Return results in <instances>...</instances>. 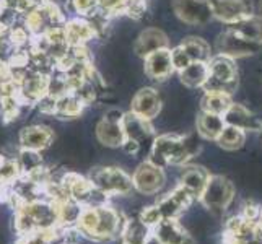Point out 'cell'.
<instances>
[{
    "label": "cell",
    "mask_w": 262,
    "mask_h": 244,
    "mask_svg": "<svg viewBox=\"0 0 262 244\" xmlns=\"http://www.w3.org/2000/svg\"><path fill=\"white\" fill-rule=\"evenodd\" d=\"M127 218L122 212L114 209L110 204L103 205H85L80 220L75 227L82 236L95 242H110L122 238Z\"/></svg>",
    "instance_id": "1"
},
{
    "label": "cell",
    "mask_w": 262,
    "mask_h": 244,
    "mask_svg": "<svg viewBox=\"0 0 262 244\" xmlns=\"http://www.w3.org/2000/svg\"><path fill=\"white\" fill-rule=\"evenodd\" d=\"M201 151V143L194 135H176L165 134L155 137L148 153V161L160 168L179 166L194 158Z\"/></svg>",
    "instance_id": "2"
},
{
    "label": "cell",
    "mask_w": 262,
    "mask_h": 244,
    "mask_svg": "<svg viewBox=\"0 0 262 244\" xmlns=\"http://www.w3.org/2000/svg\"><path fill=\"white\" fill-rule=\"evenodd\" d=\"M238 88V69L236 60L215 54L209 60V80H207L204 92H227L233 95Z\"/></svg>",
    "instance_id": "3"
},
{
    "label": "cell",
    "mask_w": 262,
    "mask_h": 244,
    "mask_svg": "<svg viewBox=\"0 0 262 244\" xmlns=\"http://www.w3.org/2000/svg\"><path fill=\"white\" fill-rule=\"evenodd\" d=\"M88 178L107 197L129 195L134 189L132 176L117 166H96L90 171Z\"/></svg>",
    "instance_id": "4"
},
{
    "label": "cell",
    "mask_w": 262,
    "mask_h": 244,
    "mask_svg": "<svg viewBox=\"0 0 262 244\" xmlns=\"http://www.w3.org/2000/svg\"><path fill=\"white\" fill-rule=\"evenodd\" d=\"M222 241L223 244H262V227L259 220L236 215L225 225Z\"/></svg>",
    "instance_id": "5"
},
{
    "label": "cell",
    "mask_w": 262,
    "mask_h": 244,
    "mask_svg": "<svg viewBox=\"0 0 262 244\" xmlns=\"http://www.w3.org/2000/svg\"><path fill=\"white\" fill-rule=\"evenodd\" d=\"M233 197H234V186L231 181L225 176L215 174L210 176L209 183H207L199 201L210 212L222 213L230 207V204L233 202Z\"/></svg>",
    "instance_id": "6"
},
{
    "label": "cell",
    "mask_w": 262,
    "mask_h": 244,
    "mask_svg": "<svg viewBox=\"0 0 262 244\" xmlns=\"http://www.w3.org/2000/svg\"><path fill=\"white\" fill-rule=\"evenodd\" d=\"M215 49H216V54L228 56L236 60L241 57L254 56V54H257L262 49V44L249 41L246 38H243L236 31H233L231 28H227L223 33L216 36Z\"/></svg>",
    "instance_id": "7"
},
{
    "label": "cell",
    "mask_w": 262,
    "mask_h": 244,
    "mask_svg": "<svg viewBox=\"0 0 262 244\" xmlns=\"http://www.w3.org/2000/svg\"><path fill=\"white\" fill-rule=\"evenodd\" d=\"M171 5L179 20L191 26H204L215 18L212 0H173Z\"/></svg>",
    "instance_id": "8"
},
{
    "label": "cell",
    "mask_w": 262,
    "mask_h": 244,
    "mask_svg": "<svg viewBox=\"0 0 262 244\" xmlns=\"http://www.w3.org/2000/svg\"><path fill=\"white\" fill-rule=\"evenodd\" d=\"M165 181L166 176L163 168L157 166L155 163H151L148 160L139 165V168L132 174L134 189L143 195H155L165 186Z\"/></svg>",
    "instance_id": "9"
},
{
    "label": "cell",
    "mask_w": 262,
    "mask_h": 244,
    "mask_svg": "<svg viewBox=\"0 0 262 244\" xmlns=\"http://www.w3.org/2000/svg\"><path fill=\"white\" fill-rule=\"evenodd\" d=\"M56 134L44 124H28L23 125L18 132V145L21 148H30L36 151H46L54 145Z\"/></svg>",
    "instance_id": "10"
},
{
    "label": "cell",
    "mask_w": 262,
    "mask_h": 244,
    "mask_svg": "<svg viewBox=\"0 0 262 244\" xmlns=\"http://www.w3.org/2000/svg\"><path fill=\"white\" fill-rule=\"evenodd\" d=\"M212 5L215 18L227 26L254 15V8L249 0H212Z\"/></svg>",
    "instance_id": "11"
},
{
    "label": "cell",
    "mask_w": 262,
    "mask_h": 244,
    "mask_svg": "<svg viewBox=\"0 0 262 244\" xmlns=\"http://www.w3.org/2000/svg\"><path fill=\"white\" fill-rule=\"evenodd\" d=\"M192 201H194V195L189 192L187 189L178 184L173 191L160 198L157 207L161 212V216H163V218H176L178 220L179 216L191 207Z\"/></svg>",
    "instance_id": "12"
},
{
    "label": "cell",
    "mask_w": 262,
    "mask_h": 244,
    "mask_svg": "<svg viewBox=\"0 0 262 244\" xmlns=\"http://www.w3.org/2000/svg\"><path fill=\"white\" fill-rule=\"evenodd\" d=\"M143 70H145V75L151 80L163 81L169 78L176 72L173 65V57H171V49L165 48L148 54L143 59Z\"/></svg>",
    "instance_id": "13"
},
{
    "label": "cell",
    "mask_w": 262,
    "mask_h": 244,
    "mask_svg": "<svg viewBox=\"0 0 262 244\" xmlns=\"http://www.w3.org/2000/svg\"><path fill=\"white\" fill-rule=\"evenodd\" d=\"M122 129H124V134H125V139L135 140L140 147L145 145V143H148L150 148H151L153 140H155V132H153L151 121L143 119V117L129 111V113L124 114Z\"/></svg>",
    "instance_id": "14"
},
{
    "label": "cell",
    "mask_w": 262,
    "mask_h": 244,
    "mask_svg": "<svg viewBox=\"0 0 262 244\" xmlns=\"http://www.w3.org/2000/svg\"><path fill=\"white\" fill-rule=\"evenodd\" d=\"M130 111L147 121H153L161 111V98L157 90L142 88L132 98Z\"/></svg>",
    "instance_id": "15"
},
{
    "label": "cell",
    "mask_w": 262,
    "mask_h": 244,
    "mask_svg": "<svg viewBox=\"0 0 262 244\" xmlns=\"http://www.w3.org/2000/svg\"><path fill=\"white\" fill-rule=\"evenodd\" d=\"M66 34H67V42L70 46H86L90 41L96 39L99 36L95 25L83 16L67 20Z\"/></svg>",
    "instance_id": "16"
},
{
    "label": "cell",
    "mask_w": 262,
    "mask_h": 244,
    "mask_svg": "<svg viewBox=\"0 0 262 244\" xmlns=\"http://www.w3.org/2000/svg\"><path fill=\"white\" fill-rule=\"evenodd\" d=\"M151 231L163 244H195L176 218H163Z\"/></svg>",
    "instance_id": "17"
},
{
    "label": "cell",
    "mask_w": 262,
    "mask_h": 244,
    "mask_svg": "<svg viewBox=\"0 0 262 244\" xmlns=\"http://www.w3.org/2000/svg\"><path fill=\"white\" fill-rule=\"evenodd\" d=\"M169 48V41H168V36L163 30L160 28H147L143 30L137 41L134 44V51L137 54L139 57L145 59L148 54L155 52L158 49H165Z\"/></svg>",
    "instance_id": "18"
},
{
    "label": "cell",
    "mask_w": 262,
    "mask_h": 244,
    "mask_svg": "<svg viewBox=\"0 0 262 244\" xmlns=\"http://www.w3.org/2000/svg\"><path fill=\"white\" fill-rule=\"evenodd\" d=\"M223 119L227 125H233L245 132H259L262 122L257 117L252 114L246 106H243L239 103H234L230 106V109L223 114Z\"/></svg>",
    "instance_id": "19"
},
{
    "label": "cell",
    "mask_w": 262,
    "mask_h": 244,
    "mask_svg": "<svg viewBox=\"0 0 262 244\" xmlns=\"http://www.w3.org/2000/svg\"><path fill=\"white\" fill-rule=\"evenodd\" d=\"M96 139L101 145L107 148H122L125 142V134L122 129V122H116L103 117L96 124Z\"/></svg>",
    "instance_id": "20"
},
{
    "label": "cell",
    "mask_w": 262,
    "mask_h": 244,
    "mask_svg": "<svg viewBox=\"0 0 262 244\" xmlns=\"http://www.w3.org/2000/svg\"><path fill=\"white\" fill-rule=\"evenodd\" d=\"M210 176L212 174L202 166H186L179 176V186L187 189L194 195V198H201Z\"/></svg>",
    "instance_id": "21"
},
{
    "label": "cell",
    "mask_w": 262,
    "mask_h": 244,
    "mask_svg": "<svg viewBox=\"0 0 262 244\" xmlns=\"http://www.w3.org/2000/svg\"><path fill=\"white\" fill-rule=\"evenodd\" d=\"M225 119L220 114H212V113H205L202 111L197 117V134L199 137H202L205 140H213L220 137V134L225 129Z\"/></svg>",
    "instance_id": "22"
},
{
    "label": "cell",
    "mask_w": 262,
    "mask_h": 244,
    "mask_svg": "<svg viewBox=\"0 0 262 244\" xmlns=\"http://www.w3.org/2000/svg\"><path fill=\"white\" fill-rule=\"evenodd\" d=\"M181 83L187 88H204L209 80V62H191L184 70L178 72Z\"/></svg>",
    "instance_id": "23"
},
{
    "label": "cell",
    "mask_w": 262,
    "mask_h": 244,
    "mask_svg": "<svg viewBox=\"0 0 262 244\" xmlns=\"http://www.w3.org/2000/svg\"><path fill=\"white\" fill-rule=\"evenodd\" d=\"M233 104L231 95L227 92H204L201 107L205 113L220 114L223 116Z\"/></svg>",
    "instance_id": "24"
},
{
    "label": "cell",
    "mask_w": 262,
    "mask_h": 244,
    "mask_svg": "<svg viewBox=\"0 0 262 244\" xmlns=\"http://www.w3.org/2000/svg\"><path fill=\"white\" fill-rule=\"evenodd\" d=\"M179 46L186 51V54L192 62H195V60L209 62L213 56L210 44L202 38H197V36H187V38L181 41Z\"/></svg>",
    "instance_id": "25"
},
{
    "label": "cell",
    "mask_w": 262,
    "mask_h": 244,
    "mask_svg": "<svg viewBox=\"0 0 262 244\" xmlns=\"http://www.w3.org/2000/svg\"><path fill=\"white\" fill-rule=\"evenodd\" d=\"M227 28H231L233 31H236L243 38H246L249 41L262 44V18L256 13L238 23L227 26Z\"/></svg>",
    "instance_id": "26"
},
{
    "label": "cell",
    "mask_w": 262,
    "mask_h": 244,
    "mask_svg": "<svg viewBox=\"0 0 262 244\" xmlns=\"http://www.w3.org/2000/svg\"><path fill=\"white\" fill-rule=\"evenodd\" d=\"M86 104L75 93H69L57 99V114L59 119H75L83 114Z\"/></svg>",
    "instance_id": "27"
},
{
    "label": "cell",
    "mask_w": 262,
    "mask_h": 244,
    "mask_svg": "<svg viewBox=\"0 0 262 244\" xmlns=\"http://www.w3.org/2000/svg\"><path fill=\"white\" fill-rule=\"evenodd\" d=\"M83 207L75 198H66L57 204V212H59V225L60 227H75L80 220V215L83 212Z\"/></svg>",
    "instance_id": "28"
},
{
    "label": "cell",
    "mask_w": 262,
    "mask_h": 244,
    "mask_svg": "<svg viewBox=\"0 0 262 244\" xmlns=\"http://www.w3.org/2000/svg\"><path fill=\"white\" fill-rule=\"evenodd\" d=\"M16 161L20 165L21 174H33L36 171H39L44 168V158H42V151H36L30 148H21L16 153Z\"/></svg>",
    "instance_id": "29"
},
{
    "label": "cell",
    "mask_w": 262,
    "mask_h": 244,
    "mask_svg": "<svg viewBox=\"0 0 262 244\" xmlns=\"http://www.w3.org/2000/svg\"><path fill=\"white\" fill-rule=\"evenodd\" d=\"M245 142H246V132L238 127H233V125H225L220 137L216 139L219 147L227 151L239 150L243 145H245Z\"/></svg>",
    "instance_id": "30"
},
{
    "label": "cell",
    "mask_w": 262,
    "mask_h": 244,
    "mask_svg": "<svg viewBox=\"0 0 262 244\" xmlns=\"http://www.w3.org/2000/svg\"><path fill=\"white\" fill-rule=\"evenodd\" d=\"M151 234V228L147 227L140 218L129 220L125 223V228L122 233V241L129 244H143L145 239Z\"/></svg>",
    "instance_id": "31"
},
{
    "label": "cell",
    "mask_w": 262,
    "mask_h": 244,
    "mask_svg": "<svg viewBox=\"0 0 262 244\" xmlns=\"http://www.w3.org/2000/svg\"><path fill=\"white\" fill-rule=\"evenodd\" d=\"M70 7L77 16L90 18L99 8V0H70Z\"/></svg>",
    "instance_id": "32"
},
{
    "label": "cell",
    "mask_w": 262,
    "mask_h": 244,
    "mask_svg": "<svg viewBox=\"0 0 262 244\" xmlns=\"http://www.w3.org/2000/svg\"><path fill=\"white\" fill-rule=\"evenodd\" d=\"M129 0H99V8L106 12L110 16L125 15Z\"/></svg>",
    "instance_id": "33"
},
{
    "label": "cell",
    "mask_w": 262,
    "mask_h": 244,
    "mask_svg": "<svg viewBox=\"0 0 262 244\" xmlns=\"http://www.w3.org/2000/svg\"><path fill=\"white\" fill-rule=\"evenodd\" d=\"M139 218L147 225V227H150L151 230L157 227V225L163 220V216H161V212L158 210L157 205H151V207H147V209H143L140 212V216Z\"/></svg>",
    "instance_id": "34"
},
{
    "label": "cell",
    "mask_w": 262,
    "mask_h": 244,
    "mask_svg": "<svg viewBox=\"0 0 262 244\" xmlns=\"http://www.w3.org/2000/svg\"><path fill=\"white\" fill-rule=\"evenodd\" d=\"M171 57H173V65H174L176 72L184 70L192 62L191 59H189L187 54H186V51L181 46H176V48L171 49Z\"/></svg>",
    "instance_id": "35"
},
{
    "label": "cell",
    "mask_w": 262,
    "mask_h": 244,
    "mask_svg": "<svg viewBox=\"0 0 262 244\" xmlns=\"http://www.w3.org/2000/svg\"><path fill=\"white\" fill-rule=\"evenodd\" d=\"M122 150L127 153V155H137V153L142 150V147L139 145L135 140H129V139H125L124 142V145H122Z\"/></svg>",
    "instance_id": "36"
},
{
    "label": "cell",
    "mask_w": 262,
    "mask_h": 244,
    "mask_svg": "<svg viewBox=\"0 0 262 244\" xmlns=\"http://www.w3.org/2000/svg\"><path fill=\"white\" fill-rule=\"evenodd\" d=\"M143 244H163V242H161V241L155 236V234H153V231H151V234L145 239V242H143Z\"/></svg>",
    "instance_id": "37"
},
{
    "label": "cell",
    "mask_w": 262,
    "mask_h": 244,
    "mask_svg": "<svg viewBox=\"0 0 262 244\" xmlns=\"http://www.w3.org/2000/svg\"><path fill=\"white\" fill-rule=\"evenodd\" d=\"M256 15H259L262 18V0H259V4H257V8H256Z\"/></svg>",
    "instance_id": "38"
},
{
    "label": "cell",
    "mask_w": 262,
    "mask_h": 244,
    "mask_svg": "<svg viewBox=\"0 0 262 244\" xmlns=\"http://www.w3.org/2000/svg\"><path fill=\"white\" fill-rule=\"evenodd\" d=\"M257 134H259V140L262 142V125H260V129H259V132H257Z\"/></svg>",
    "instance_id": "39"
},
{
    "label": "cell",
    "mask_w": 262,
    "mask_h": 244,
    "mask_svg": "<svg viewBox=\"0 0 262 244\" xmlns=\"http://www.w3.org/2000/svg\"><path fill=\"white\" fill-rule=\"evenodd\" d=\"M259 223H260V227H262V209H260V213H259Z\"/></svg>",
    "instance_id": "40"
},
{
    "label": "cell",
    "mask_w": 262,
    "mask_h": 244,
    "mask_svg": "<svg viewBox=\"0 0 262 244\" xmlns=\"http://www.w3.org/2000/svg\"><path fill=\"white\" fill-rule=\"evenodd\" d=\"M122 244H129V242H124V241H122Z\"/></svg>",
    "instance_id": "41"
}]
</instances>
